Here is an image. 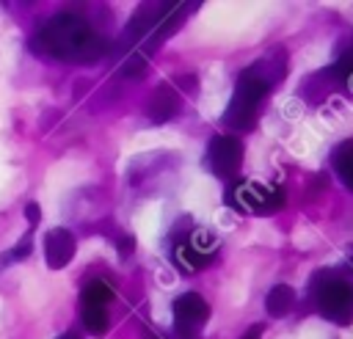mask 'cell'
Listing matches in <instances>:
<instances>
[{
    "label": "cell",
    "instance_id": "obj_1",
    "mask_svg": "<svg viewBox=\"0 0 353 339\" xmlns=\"http://www.w3.org/2000/svg\"><path fill=\"white\" fill-rule=\"evenodd\" d=\"M30 50L55 61L94 63L110 52V41L85 17L74 11H61L33 33Z\"/></svg>",
    "mask_w": 353,
    "mask_h": 339
},
{
    "label": "cell",
    "instance_id": "obj_2",
    "mask_svg": "<svg viewBox=\"0 0 353 339\" xmlns=\"http://www.w3.org/2000/svg\"><path fill=\"white\" fill-rule=\"evenodd\" d=\"M196 3H146L138 8V14L130 19L124 36L119 39L116 50L127 55L121 63V74H141L149 55L157 52V47L179 30L182 19L193 11Z\"/></svg>",
    "mask_w": 353,
    "mask_h": 339
},
{
    "label": "cell",
    "instance_id": "obj_3",
    "mask_svg": "<svg viewBox=\"0 0 353 339\" xmlns=\"http://www.w3.org/2000/svg\"><path fill=\"white\" fill-rule=\"evenodd\" d=\"M287 74V52L281 47H273L268 55L245 66L234 83L232 99L223 110V124L234 132H248L256 124L259 107L268 99L270 88L279 85Z\"/></svg>",
    "mask_w": 353,
    "mask_h": 339
},
{
    "label": "cell",
    "instance_id": "obj_4",
    "mask_svg": "<svg viewBox=\"0 0 353 339\" xmlns=\"http://www.w3.org/2000/svg\"><path fill=\"white\" fill-rule=\"evenodd\" d=\"M309 300L323 320L334 325L353 322V281L339 276L336 270H317L312 276Z\"/></svg>",
    "mask_w": 353,
    "mask_h": 339
},
{
    "label": "cell",
    "instance_id": "obj_5",
    "mask_svg": "<svg viewBox=\"0 0 353 339\" xmlns=\"http://www.w3.org/2000/svg\"><path fill=\"white\" fill-rule=\"evenodd\" d=\"M226 204L240 215H273L284 207V190L254 179H234L226 185Z\"/></svg>",
    "mask_w": 353,
    "mask_h": 339
},
{
    "label": "cell",
    "instance_id": "obj_6",
    "mask_svg": "<svg viewBox=\"0 0 353 339\" xmlns=\"http://www.w3.org/2000/svg\"><path fill=\"white\" fill-rule=\"evenodd\" d=\"M312 85H314V91L303 94V99H312V94H317L314 102H320V99H325L331 91H339V88L353 91V41H347V44L342 47L339 58H336L331 66H325V69H320L317 74L306 77L301 88H312Z\"/></svg>",
    "mask_w": 353,
    "mask_h": 339
},
{
    "label": "cell",
    "instance_id": "obj_7",
    "mask_svg": "<svg viewBox=\"0 0 353 339\" xmlns=\"http://www.w3.org/2000/svg\"><path fill=\"white\" fill-rule=\"evenodd\" d=\"M240 165H243V141L234 135H215L207 146V168L218 179L234 182Z\"/></svg>",
    "mask_w": 353,
    "mask_h": 339
},
{
    "label": "cell",
    "instance_id": "obj_8",
    "mask_svg": "<svg viewBox=\"0 0 353 339\" xmlns=\"http://www.w3.org/2000/svg\"><path fill=\"white\" fill-rule=\"evenodd\" d=\"M210 320V303L199 292H185L174 300V333L182 339H196Z\"/></svg>",
    "mask_w": 353,
    "mask_h": 339
},
{
    "label": "cell",
    "instance_id": "obj_9",
    "mask_svg": "<svg viewBox=\"0 0 353 339\" xmlns=\"http://www.w3.org/2000/svg\"><path fill=\"white\" fill-rule=\"evenodd\" d=\"M215 248H218V245H215V240H212L210 234L196 232V234H190L185 243L176 245V251H174V265H179L182 273H196V270L207 267V265L215 259Z\"/></svg>",
    "mask_w": 353,
    "mask_h": 339
},
{
    "label": "cell",
    "instance_id": "obj_10",
    "mask_svg": "<svg viewBox=\"0 0 353 339\" xmlns=\"http://www.w3.org/2000/svg\"><path fill=\"white\" fill-rule=\"evenodd\" d=\"M74 251H77V240L69 229L63 226H55L44 234V259L52 270H61L66 267L72 259H74Z\"/></svg>",
    "mask_w": 353,
    "mask_h": 339
},
{
    "label": "cell",
    "instance_id": "obj_11",
    "mask_svg": "<svg viewBox=\"0 0 353 339\" xmlns=\"http://www.w3.org/2000/svg\"><path fill=\"white\" fill-rule=\"evenodd\" d=\"M179 105H182L179 85H176V83H163V85H157V91L149 96V102H146V116H149V121L163 124V121H168V119H174V116L179 113Z\"/></svg>",
    "mask_w": 353,
    "mask_h": 339
},
{
    "label": "cell",
    "instance_id": "obj_12",
    "mask_svg": "<svg viewBox=\"0 0 353 339\" xmlns=\"http://www.w3.org/2000/svg\"><path fill=\"white\" fill-rule=\"evenodd\" d=\"M331 165H334L336 176L342 179V185L353 193V138H347V141H342V143L334 146Z\"/></svg>",
    "mask_w": 353,
    "mask_h": 339
},
{
    "label": "cell",
    "instance_id": "obj_13",
    "mask_svg": "<svg viewBox=\"0 0 353 339\" xmlns=\"http://www.w3.org/2000/svg\"><path fill=\"white\" fill-rule=\"evenodd\" d=\"M292 306H295V289L290 284H276L265 298V309L270 317H284Z\"/></svg>",
    "mask_w": 353,
    "mask_h": 339
},
{
    "label": "cell",
    "instance_id": "obj_14",
    "mask_svg": "<svg viewBox=\"0 0 353 339\" xmlns=\"http://www.w3.org/2000/svg\"><path fill=\"white\" fill-rule=\"evenodd\" d=\"M110 300H113V289L105 281H99V278L91 281V284H85L83 292H80V303L83 306H102L105 309Z\"/></svg>",
    "mask_w": 353,
    "mask_h": 339
},
{
    "label": "cell",
    "instance_id": "obj_15",
    "mask_svg": "<svg viewBox=\"0 0 353 339\" xmlns=\"http://www.w3.org/2000/svg\"><path fill=\"white\" fill-rule=\"evenodd\" d=\"M80 320L88 328V333H94V336H102L108 331V311L102 306H83L80 303Z\"/></svg>",
    "mask_w": 353,
    "mask_h": 339
},
{
    "label": "cell",
    "instance_id": "obj_16",
    "mask_svg": "<svg viewBox=\"0 0 353 339\" xmlns=\"http://www.w3.org/2000/svg\"><path fill=\"white\" fill-rule=\"evenodd\" d=\"M28 254H30V237H25V240L17 243V248H14V259H22V256H28Z\"/></svg>",
    "mask_w": 353,
    "mask_h": 339
},
{
    "label": "cell",
    "instance_id": "obj_17",
    "mask_svg": "<svg viewBox=\"0 0 353 339\" xmlns=\"http://www.w3.org/2000/svg\"><path fill=\"white\" fill-rule=\"evenodd\" d=\"M28 220H30V226H36V223H39V204H36V201H30V204H28Z\"/></svg>",
    "mask_w": 353,
    "mask_h": 339
},
{
    "label": "cell",
    "instance_id": "obj_18",
    "mask_svg": "<svg viewBox=\"0 0 353 339\" xmlns=\"http://www.w3.org/2000/svg\"><path fill=\"white\" fill-rule=\"evenodd\" d=\"M135 248V240L132 237H124L121 243H119V251H121V256H130V251Z\"/></svg>",
    "mask_w": 353,
    "mask_h": 339
},
{
    "label": "cell",
    "instance_id": "obj_19",
    "mask_svg": "<svg viewBox=\"0 0 353 339\" xmlns=\"http://www.w3.org/2000/svg\"><path fill=\"white\" fill-rule=\"evenodd\" d=\"M240 339H262V325H251Z\"/></svg>",
    "mask_w": 353,
    "mask_h": 339
},
{
    "label": "cell",
    "instance_id": "obj_20",
    "mask_svg": "<svg viewBox=\"0 0 353 339\" xmlns=\"http://www.w3.org/2000/svg\"><path fill=\"white\" fill-rule=\"evenodd\" d=\"M58 339H80L77 333H63V336H58Z\"/></svg>",
    "mask_w": 353,
    "mask_h": 339
},
{
    "label": "cell",
    "instance_id": "obj_21",
    "mask_svg": "<svg viewBox=\"0 0 353 339\" xmlns=\"http://www.w3.org/2000/svg\"><path fill=\"white\" fill-rule=\"evenodd\" d=\"M350 262H353V259H350Z\"/></svg>",
    "mask_w": 353,
    "mask_h": 339
}]
</instances>
